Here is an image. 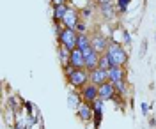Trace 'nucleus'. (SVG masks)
<instances>
[{
  "label": "nucleus",
  "instance_id": "nucleus-1",
  "mask_svg": "<svg viewBox=\"0 0 156 129\" xmlns=\"http://www.w3.org/2000/svg\"><path fill=\"white\" fill-rule=\"evenodd\" d=\"M108 57H110V62H112V66H126L128 64V51L126 48L122 46V42H115V41H112L110 44H108Z\"/></svg>",
  "mask_w": 156,
  "mask_h": 129
},
{
  "label": "nucleus",
  "instance_id": "nucleus-2",
  "mask_svg": "<svg viewBox=\"0 0 156 129\" xmlns=\"http://www.w3.org/2000/svg\"><path fill=\"white\" fill-rule=\"evenodd\" d=\"M57 39H58V44L68 48L69 51H73L76 48V42H78V32L75 29H69V27H64L57 34Z\"/></svg>",
  "mask_w": 156,
  "mask_h": 129
},
{
  "label": "nucleus",
  "instance_id": "nucleus-3",
  "mask_svg": "<svg viewBox=\"0 0 156 129\" xmlns=\"http://www.w3.org/2000/svg\"><path fill=\"white\" fill-rule=\"evenodd\" d=\"M66 80H68V83L73 87V89L82 90L89 81H90V71H87L85 67H80V69H76L69 78H66Z\"/></svg>",
  "mask_w": 156,
  "mask_h": 129
},
{
  "label": "nucleus",
  "instance_id": "nucleus-4",
  "mask_svg": "<svg viewBox=\"0 0 156 129\" xmlns=\"http://www.w3.org/2000/svg\"><path fill=\"white\" fill-rule=\"evenodd\" d=\"M76 115L83 124L90 122V120L94 119V108H92V104L87 103V101H82V103L78 104V108H76Z\"/></svg>",
  "mask_w": 156,
  "mask_h": 129
},
{
  "label": "nucleus",
  "instance_id": "nucleus-5",
  "mask_svg": "<svg viewBox=\"0 0 156 129\" xmlns=\"http://www.w3.org/2000/svg\"><path fill=\"white\" fill-rule=\"evenodd\" d=\"M80 94H82V99L92 104V103L99 97V85H96V83H90V81H89L87 85L80 90Z\"/></svg>",
  "mask_w": 156,
  "mask_h": 129
},
{
  "label": "nucleus",
  "instance_id": "nucleus-6",
  "mask_svg": "<svg viewBox=\"0 0 156 129\" xmlns=\"http://www.w3.org/2000/svg\"><path fill=\"white\" fill-rule=\"evenodd\" d=\"M80 20H82L80 11L75 9V7H69L68 12H66V16H64V20H62V25L64 27H69V29H76V25L80 23Z\"/></svg>",
  "mask_w": 156,
  "mask_h": 129
},
{
  "label": "nucleus",
  "instance_id": "nucleus-7",
  "mask_svg": "<svg viewBox=\"0 0 156 129\" xmlns=\"http://www.w3.org/2000/svg\"><path fill=\"white\" fill-rule=\"evenodd\" d=\"M117 96V90H115V85L112 81H105L99 85V97L105 101H110V99H115Z\"/></svg>",
  "mask_w": 156,
  "mask_h": 129
},
{
  "label": "nucleus",
  "instance_id": "nucleus-8",
  "mask_svg": "<svg viewBox=\"0 0 156 129\" xmlns=\"http://www.w3.org/2000/svg\"><path fill=\"white\" fill-rule=\"evenodd\" d=\"M98 7H99V12H101L103 20H107V21H112L119 14L115 2H108V4H103V5H98Z\"/></svg>",
  "mask_w": 156,
  "mask_h": 129
},
{
  "label": "nucleus",
  "instance_id": "nucleus-9",
  "mask_svg": "<svg viewBox=\"0 0 156 129\" xmlns=\"http://www.w3.org/2000/svg\"><path fill=\"white\" fill-rule=\"evenodd\" d=\"M108 44H110V41L108 37H105L103 34H94L92 36V48L98 51V53H105L108 50Z\"/></svg>",
  "mask_w": 156,
  "mask_h": 129
},
{
  "label": "nucleus",
  "instance_id": "nucleus-10",
  "mask_svg": "<svg viewBox=\"0 0 156 129\" xmlns=\"http://www.w3.org/2000/svg\"><path fill=\"white\" fill-rule=\"evenodd\" d=\"M121 80H126V69H124V66H112L108 69V81L115 83V81H121Z\"/></svg>",
  "mask_w": 156,
  "mask_h": 129
},
{
  "label": "nucleus",
  "instance_id": "nucleus-11",
  "mask_svg": "<svg viewBox=\"0 0 156 129\" xmlns=\"http://www.w3.org/2000/svg\"><path fill=\"white\" fill-rule=\"evenodd\" d=\"M108 81V71L103 69V67H96V69L90 71V83H96V85H101Z\"/></svg>",
  "mask_w": 156,
  "mask_h": 129
},
{
  "label": "nucleus",
  "instance_id": "nucleus-12",
  "mask_svg": "<svg viewBox=\"0 0 156 129\" xmlns=\"http://www.w3.org/2000/svg\"><path fill=\"white\" fill-rule=\"evenodd\" d=\"M69 64H71V66H75L76 69H80V67H85V55H83V51L78 50V48H75V50L71 51Z\"/></svg>",
  "mask_w": 156,
  "mask_h": 129
},
{
  "label": "nucleus",
  "instance_id": "nucleus-13",
  "mask_svg": "<svg viewBox=\"0 0 156 129\" xmlns=\"http://www.w3.org/2000/svg\"><path fill=\"white\" fill-rule=\"evenodd\" d=\"M99 57H101V53H98L96 50L90 51L89 55H85V69L92 71L96 67H99Z\"/></svg>",
  "mask_w": 156,
  "mask_h": 129
},
{
  "label": "nucleus",
  "instance_id": "nucleus-14",
  "mask_svg": "<svg viewBox=\"0 0 156 129\" xmlns=\"http://www.w3.org/2000/svg\"><path fill=\"white\" fill-rule=\"evenodd\" d=\"M69 5L68 4H60V5H53V21L55 23H62L66 12H68Z\"/></svg>",
  "mask_w": 156,
  "mask_h": 129
},
{
  "label": "nucleus",
  "instance_id": "nucleus-15",
  "mask_svg": "<svg viewBox=\"0 0 156 129\" xmlns=\"http://www.w3.org/2000/svg\"><path fill=\"white\" fill-rule=\"evenodd\" d=\"M92 46V37L89 34H78V42H76V48L78 50H87Z\"/></svg>",
  "mask_w": 156,
  "mask_h": 129
},
{
  "label": "nucleus",
  "instance_id": "nucleus-16",
  "mask_svg": "<svg viewBox=\"0 0 156 129\" xmlns=\"http://www.w3.org/2000/svg\"><path fill=\"white\" fill-rule=\"evenodd\" d=\"M58 59H60V64H62V67H66L69 64V57H71V51L68 48H64V46H60L58 44Z\"/></svg>",
  "mask_w": 156,
  "mask_h": 129
},
{
  "label": "nucleus",
  "instance_id": "nucleus-17",
  "mask_svg": "<svg viewBox=\"0 0 156 129\" xmlns=\"http://www.w3.org/2000/svg\"><path fill=\"white\" fill-rule=\"evenodd\" d=\"M82 94L80 92H69V96H68V104L71 106V108H78V104L82 103Z\"/></svg>",
  "mask_w": 156,
  "mask_h": 129
},
{
  "label": "nucleus",
  "instance_id": "nucleus-18",
  "mask_svg": "<svg viewBox=\"0 0 156 129\" xmlns=\"http://www.w3.org/2000/svg\"><path fill=\"white\" fill-rule=\"evenodd\" d=\"M99 67H103V69H110L112 67V62H110V57H108V53H101V57H99Z\"/></svg>",
  "mask_w": 156,
  "mask_h": 129
},
{
  "label": "nucleus",
  "instance_id": "nucleus-19",
  "mask_svg": "<svg viewBox=\"0 0 156 129\" xmlns=\"http://www.w3.org/2000/svg\"><path fill=\"white\" fill-rule=\"evenodd\" d=\"M129 2H133V0H117L115 5H117V12L119 14H124L128 11V5H129Z\"/></svg>",
  "mask_w": 156,
  "mask_h": 129
},
{
  "label": "nucleus",
  "instance_id": "nucleus-20",
  "mask_svg": "<svg viewBox=\"0 0 156 129\" xmlns=\"http://www.w3.org/2000/svg\"><path fill=\"white\" fill-rule=\"evenodd\" d=\"M114 85H115V90H117V94H121V96H124V94L128 92L126 80H121V81H115Z\"/></svg>",
  "mask_w": 156,
  "mask_h": 129
},
{
  "label": "nucleus",
  "instance_id": "nucleus-21",
  "mask_svg": "<svg viewBox=\"0 0 156 129\" xmlns=\"http://www.w3.org/2000/svg\"><path fill=\"white\" fill-rule=\"evenodd\" d=\"M101 120H103V110H94V119H92V122H94V129H99Z\"/></svg>",
  "mask_w": 156,
  "mask_h": 129
},
{
  "label": "nucleus",
  "instance_id": "nucleus-22",
  "mask_svg": "<svg viewBox=\"0 0 156 129\" xmlns=\"http://www.w3.org/2000/svg\"><path fill=\"white\" fill-rule=\"evenodd\" d=\"M122 44L131 46V34H129V30H126V29H122Z\"/></svg>",
  "mask_w": 156,
  "mask_h": 129
},
{
  "label": "nucleus",
  "instance_id": "nucleus-23",
  "mask_svg": "<svg viewBox=\"0 0 156 129\" xmlns=\"http://www.w3.org/2000/svg\"><path fill=\"white\" fill-rule=\"evenodd\" d=\"M80 14H82V18H83V20L90 18V14H92V7H90V5H87V7L80 9Z\"/></svg>",
  "mask_w": 156,
  "mask_h": 129
},
{
  "label": "nucleus",
  "instance_id": "nucleus-24",
  "mask_svg": "<svg viewBox=\"0 0 156 129\" xmlns=\"http://www.w3.org/2000/svg\"><path fill=\"white\" fill-rule=\"evenodd\" d=\"M146 51H147V39H142L140 50H138V57H140V59H144V57H146Z\"/></svg>",
  "mask_w": 156,
  "mask_h": 129
},
{
  "label": "nucleus",
  "instance_id": "nucleus-25",
  "mask_svg": "<svg viewBox=\"0 0 156 129\" xmlns=\"http://www.w3.org/2000/svg\"><path fill=\"white\" fill-rule=\"evenodd\" d=\"M75 30H76L78 34H87V23L80 20V23L76 25V29H75Z\"/></svg>",
  "mask_w": 156,
  "mask_h": 129
},
{
  "label": "nucleus",
  "instance_id": "nucleus-26",
  "mask_svg": "<svg viewBox=\"0 0 156 129\" xmlns=\"http://www.w3.org/2000/svg\"><path fill=\"white\" fill-rule=\"evenodd\" d=\"M62 69H64V76H66V78H69V76L76 71V67H75V66H71V64H68V66H66V67H62Z\"/></svg>",
  "mask_w": 156,
  "mask_h": 129
},
{
  "label": "nucleus",
  "instance_id": "nucleus-27",
  "mask_svg": "<svg viewBox=\"0 0 156 129\" xmlns=\"http://www.w3.org/2000/svg\"><path fill=\"white\" fill-rule=\"evenodd\" d=\"M103 104H105V99L98 97V99L92 103V108H94V110H103Z\"/></svg>",
  "mask_w": 156,
  "mask_h": 129
},
{
  "label": "nucleus",
  "instance_id": "nucleus-28",
  "mask_svg": "<svg viewBox=\"0 0 156 129\" xmlns=\"http://www.w3.org/2000/svg\"><path fill=\"white\" fill-rule=\"evenodd\" d=\"M140 110H142V115H144V117H149V104H147V103L140 101Z\"/></svg>",
  "mask_w": 156,
  "mask_h": 129
},
{
  "label": "nucleus",
  "instance_id": "nucleus-29",
  "mask_svg": "<svg viewBox=\"0 0 156 129\" xmlns=\"http://www.w3.org/2000/svg\"><path fill=\"white\" fill-rule=\"evenodd\" d=\"M16 104H18V103H16V99H14V97H11V99H9V106L14 110V108H16Z\"/></svg>",
  "mask_w": 156,
  "mask_h": 129
},
{
  "label": "nucleus",
  "instance_id": "nucleus-30",
  "mask_svg": "<svg viewBox=\"0 0 156 129\" xmlns=\"http://www.w3.org/2000/svg\"><path fill=\"white\" fill-rule=\"evenodd\" d=\"M53 5H60V4H68V0H51Z\"/></svg>",
  "mask_w": 156,
  "mask_h": 129
},
{
  "label": "nucleus",
  "instance_id": "nucleus-31",
  "mask_svg": "<svg viewBox=\"0 0 156 129\" xmlns=\"http://www.w3.org/2000/svg\"><path fill=\"white\" fill-rule=\"evenodd\" d=\"M94 2H96V5H103V4H108L112 0H94Z\"/></svg>",
  "mask_w": 156,
  "mask_h": 129
},
{
  "label": "nucleus",
  "instance_id": "nucleus-32",
  "mask_svg": "<svg viewBox=\"0 0 156 129\" xmlns=\"http://www.w3.org/2000/svg\"><path fill=\"white\" fill-rule=\"evenodd\" d=\"M149 126H151V127H154V126H156V120H154V117H149Z\"/></svg>",
  "mask_w": 156,
  "mask_h": 129
},
{
  "label": "nucleus",
  "instance_id": "nucleus-33",
  "mask_svg": "<svg viewBox=\"0 0 156 129\" xmlns=\"http://www.w3.org/2000/svg\"><path fill=\"white\" fill-rule=\"evenodd\" d=\"M154 39H156V36H154Z\"/></svg>",
  "mask_w": 156,
  "mask_h": 129
}]
</instances>
